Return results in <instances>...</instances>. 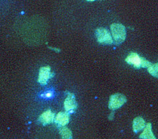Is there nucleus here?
<instances>
[{"label": "nucleus", "instance_id": "nucleus-1", "mask_svg": "<svg viewBox=\"0 0 158 139\" xmlns=\"http://www.w3.org/2000/svg\"><path fill=\"white\" fill-rule=\"evenodd\" d=\"M111 35L116 44H122L126 40L127 31L124 25L119 23H113L110 25Z\"/></svg>", "mask_w": 158, "mask_h": 139}, {"label": "nucleus", "instance_id": "nucleus-2", "mask_svg": "<svg viewBox=\"0 0 158 139\" xmlns=\"http://www.w3.org/2000/svg\"><path fill=\"white\" fill-rule=\"evenodd\" d=\"M95 36L99 44L110 45L113 43V39L110 32L103 27L97 28L95 31Z\"/></svg>", "mask_w": 158, "mask_h": 139}, {"label": "nucleus", "instance_id": "nucleus-3", "mask_svg": "<svg viewBox=\"0 0 158 139\" xmlns=\"http://www.w3.org/2000/svg\"><path fill=\"white\" fill-rule=\"evenodd\" d=\"M127 99L125 95L121 94H115L110 95L109 102V108L111 110H116L121 107L127 103Z\"/></svg>", "mask_w": 158, "mask_h": 139}, {"label": "nucleus", "instance_id": "nucleus-4", "mask_svg": "<svg viewBox=\"0 0 158 139\" xmlns=\"http://www.w3.org/2000/svg\"><path fill=\"white\" fill-rule=\"evenodd\" d=\"M54 76V74L51 72V68L49 66L41 67L39 70L38 82L40 85L45 86L47 84L49 79Z\"/></svg>", "mask_w": 158, "mask_h": 139}, {"label": "nucleus", "instance_id": "nucleus-5", "mask_svg": "<svg viewBox=\"0 0 158 139\" xmlns=\"http://www.w3.org/2000/svg\"><path fill=\"white\" fill-rule=\"evenodd\" d=\"M64 109L66 112H72L73 110H75L77 104L76 101L75 96L71 93H68V95L66 97V99L64 101Z\"/></svg>", "mask_w": 158, "mask_h": 139}, {"label": "nucleus", "instance_id": "nucleus-6", "mask_svg": "<svg viewBox=\"0 0 158 139\" xmlns=\"http://www.w3.org/2000/svg\"><path fill=\"white\" fill-rule=\"evenodd\" d=\"M125 61L128 64L132 65V66L136 68L139 69L141 68V62H142V57H140L136 53H130L128 57L125 59Z\"/></svg>", "mask_w": 158, "mask_h": 139}, {"label": "nucleus", "instance_id": "nucleus-7", "mask_svg": "<svg viewBox=\"0 0 158 139\" xmlns=\"http://www.w3.org/2000/svg\"><path fill=\"white\" fill-rule=\"evenodd\" d=\"M69 116L68 112H60L54 117V122L60 127H64L69 123Z\"/></svg>", "mask_w": 158, "mask_h": 139}, {"label": "nucleus", "instance_id": "nucleus-8", "mask_svg": "<svg viewBox=\"0 0 158 139\" xmlns=\"http://www.w3.org/2000/svg\"><path fill=\"white\" fill-rule=\"evenodd\" d=\"M54 113L52 112V111L48 109L40 115L39 118V120L43 125H46L52 123L54 120Z\"/></svg>", "mask_w": 158, "mask_h": 139}, {"label": "nucleus", "instance_id": "nucleus-9", "mask_svg": "<svg viewBox=\"0 0 158 139\" xmlns=\"http://www.w3.org/2000/svg\"><path fill=\"white\" fill-rule=\"evenodd\" d=\"M146 126L145 120L141 117H137L133 120L132 123V128L134 133H138L142 131L143 128H144Z\"/></svg>", "mask_w": 158, "mask_h": 139}, {"label": "nucleus", "instance_id": "nucleus-10", "mask_svg": "<svg viewBox=\"0 0 158 139\" xmlns=\"http://www.w3.org/2000/svg\"><path fill=\"white\" fill-rule=\"evenodd\" d=\"M140 138L143 139H156L154 133L152 132V124L150 123H147L144 127V130L140 135Z\"/></svg>", "mask_w": 158, "mask_h": 139}, {"label": "nucleus", "instance_id": "nucleus-11", "mask_svg": "<svg viewBox=\"0 0 158 139\" xmlns=\"http://www.w3.org/2000/svg\"><path fill=\"white\" fill-rule=\"evenodd\" d=\"M60 134L61 135L62 138L65 139H69L72 138V133L68 127H62L60 130Z\"/></svg>", "mask_w": 158, "mask_h": 139}, {"label": "nucleus", "instance_id": "nucleus-12", "mask_svg": "<svg viewBox=\"0 0 158 139\" xmlns=\"http://www.w3.org/2000/svg\"><path fill=\"white\" fill-rule=\"evenodd\" d=\"M148 72H149L152 76L158 78V63L152 64L148 68Z\"/></svg>", "mask_w": 158, "mask_h": 139}, {"label": "nucleus", "instance_id": "nucleus-13", "mask_svg": "<svg viewBox=\"0 0 158 139\" xmlns=\"http://www.w3.org/2000/svg\"><path fill=\"white\" fill-rule=\"evenodd\" d=\"M54 96V93L52 91H47L41 95V97L44 99H50Z\"/></svg>", "mask_w": 158, "mask_h": 139}, {"label": "nucleus", "instance_id": "nucleus-14", "mask_svg": "<svg viewBox=\"0 0 158 139\" xmlns=\"http://www.w3.org/2000/svg\"><path fill=\"white\" fill-rule=\"evenodd\" d=\"M152 65V63L148 61V60L145 59L144 58L142 57V62H141V68H148Z\"/></svg>", "mask_w": 158, "mask_h": 139}, {"label": "nucleus", "instance_id": "nucleus-15", "mask_svg": "<svg viewBox=\"0 0 158 139\" xmlns=\"http://www.w3.org/2000/svg\"><path fill=\"white\" fill-rule=\"evenodd\" d=\"M48 48H50V49H51V50H54V52H56V53H59V52H60V48H55V47H51V46H48Z\"/></svg>", "mask_w": 158, "mask_h": 139}, {"label": "nucleus", "instance_id": "nucleus-16", "mask_svg": "<svg viewBox=\"0 0 158 139\" xmlns=\"http://www.w3.org/2000/svg\"><path fill=\"white\" fill-rule=\"evenodd\" d=\"M113 117H114V113H111L110 115H109V119L110 120H112V119H113Z\"/></svg>", "mask_w": 158, "mask_h": 139}, {"label": "nucleus", "instance_id": "nucleus-17", "mask_svg": "<svg viewBox=\"0 0 158 139\" xmlns=\"http://www.w3.org/2000/svg\"><path fill=\"white\" fill-rule=\"evenodd\" d=\"M87 2H94V1H95V0H87Z\"/></svg>", "mask_w": 158, "mask_h": 139}]
</instances>
